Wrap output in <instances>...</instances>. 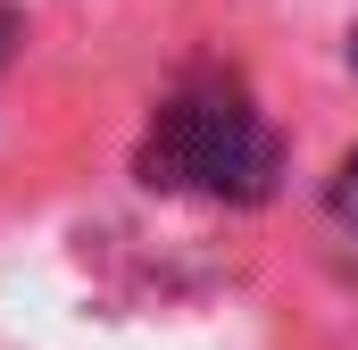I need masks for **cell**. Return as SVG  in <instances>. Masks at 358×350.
I'll return each instance as SVG.
<instances>
[{
	"label": "cell",
	"instance_id": "obj_2",
	"mask_svg": "<svg viewBox=\"0 0 358 350\" xmlns=\"http://www.w3.org/2000/svg\"><path fill=\"white\" fill-rule=\"evenodd\" d=\"M325 200H334V217L350 225V242H358V150L342 159V167H334V192H325Z\"/></svg>",
	"mask_w": 358,
	"mask_h": 350
},
{
	"label": "cell",
	"instance_id": "obj_1",
	"mask_svg": "<svg viewBox=\"0 0 358 350\" xmlns=\"http://www.w3.org/2000/svg\"><path fill=\"white\" fill-rule=\"evenodd\" d=\"M283 175L275 125L242 92H176L142 134V183L150 192H208V200H267Z\"/></svg>",
	"mask_w": 358,
	"mask_h": 350
},
{
	"label": "cell",
	"instance_id": "obj_3",
	"mask_svg": "<svg viewBox=\"0 0 358 350\" xmlns=\"http://www.w3.org/2000/svg\"><path fill=\"white\" fill-rule=\"evenodd\" d=\"M17 42H25V17H17V8H8V0H0V67H8V59H17Z\"/></svg>",
	"mask_w": 358,
	"mask_h": 350
},
{
	"label": "cell",
	"instance_id": "obj_4",
	"mask_svg": "<svg viewBox=\"0 0 358 350\" xmlns=\"http://www.w3.org/2000/svg\"><path fill=\"white\" fill-rule=\"evenodd\" d=\"M350 67H358V34H350Z\"/></svg>",
	"mask_w": 358,
	"mask_h": 350
}]
</instances>
